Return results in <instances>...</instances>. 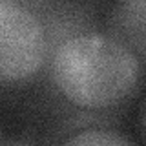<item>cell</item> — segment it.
<instances>
[{"instance_id":"obj_1","label":"cell","mask_w":146,"mask_h":146,"mask_svg":"<svg viewBox=\"0 0 146 146\" xmlns=\"http://www.w3.org/2000/svg\"><path fill=\"white\" fill-rule=\"evenodd\" d=\"M51 77L58 91L80 108H110L135 93L143 60L102 33L77 35L57 48Z\"/></svg>"},{"instance_id":"obj_2","label":"cell","mask_w":146,"mask_h":146,"mask_svg":"<svg viewBox=\"0 0 146 146\" xmlns=\"http://www.w3.org/2000/svg\"><path fill=\"white\" fill-rule=\"evenodd\" d=\"M48 40L38 17L20 2L0 0V84H17L38 73Z\"/></svg>"},{"instance_id":"obj_3","label":"cell","mask_w":146,"mask_h":146,"mask_svg":"<svg viewBox=\"0 0 146 146\" xmlns=\"http://www.w3.org/2000/svg\"><path fill=\"white\" fill-rule=\"evenodd\" d=\"M144 13L143 0L121 2L108 17V36L128 48L143 60L144 58Z\"/></svg>"},{"instance_id":"obj_4","label":"cell","mask_w":146,"mask_h":146,"mask_svg":"<svg viewBox=\"0 0 146 146\" xmlns=\"http://www.w3.org/2000/svg\"><path fill=\"white\" fill-rule=\"evenodd\" d=\"M62 146H137L128 135L117 130H86L68 139Z\"/></svg>"},{"instance_id":"obj_5","label":"cell","mask_w":146,"mask_h":146,"mask_svg":"<svg viewBox=\"0 0 146 146\" xmlns=\"http://www.w3.org/2000/svg\"><path fill=\"white\" fill-rule=\"evenodd\" d=\"M0 146H38L31 139H24V137H17V139H6L0 141Z\"/></svg>"}]
</instances>
